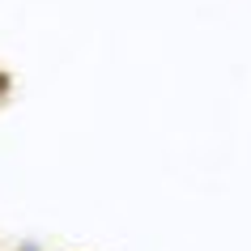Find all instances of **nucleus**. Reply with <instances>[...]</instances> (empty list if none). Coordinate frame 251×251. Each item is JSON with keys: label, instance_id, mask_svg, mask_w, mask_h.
Here are the masks:
<instances>
[{"label": "nucleus", "instance_id": "f257e3e1", "mask_svg": "<svg viewBox=\"0 0 251 251\" xmlns=\"http://www.w3.org/2000/svg\"><path fill=\"white\" fill-rule=\"evenodd\" d=\"M9 90H13V81H9V77H4V73H0V98H4V94H9Z\"/></svg>", "mask_w": 251, "mask_h": 251}, {"label": "nucleus", "instance_id": "f03ea898", "mask_svg": "<svg viewBox=\"0 0 251 251\" xmlns=\"http://www.w3.org/2000/svg\"><path fill=\"white\" fill-rule=\"evenodd\" d=\"M17 251H43V247H39V243H22Z\"/></svg>", "mask_w": 251, "mask_h": 251}]
</instances>
